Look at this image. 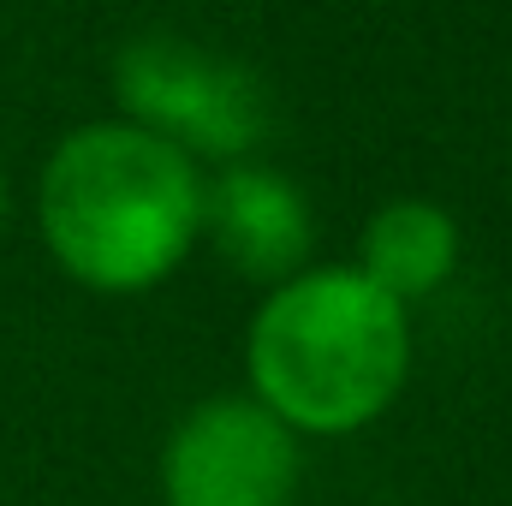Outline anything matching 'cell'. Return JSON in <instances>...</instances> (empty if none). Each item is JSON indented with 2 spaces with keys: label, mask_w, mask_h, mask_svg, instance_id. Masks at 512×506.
I'll return each instance as SVG.
<instances>
[{
  "label": "cell",
  "mask_w": 512,
  "mask_h": 506,
  "mask_svg": "<svg viewBox=\"0 0 512 506\" xmlns=\"http://www.w3.org/2000/svg\"><path fill=\"white\" fill-rule=\"evenodd\" d=\"M114 90L131 120L126 126L173 143L179 155H215L239 161L268 137L274 102L268 84L245 60H227L215 48H197L185 36H137L114 66Z\"/></svg>",
  "instance_id": "cell-3"
},
{
  "label": "cell",
  "mask_w": 512,
  "mask_h": 506,
  "mask_svg": "<svg viewBox=\"0 0 512 506\" xmlns=\"http://www.w3.org/2000/svg\"><path fill=\"white\" fill-rule=\"evenodd\" d=\"M405 370V310L352 268L292 274L251 322L256 405H268L286 429H364L399 399Z\"/></svg>",
  "instance_id": "cell-2"
},
{
  "label": "cell",
  "mask_w": 512,
  "mask_h": 506,
  "mask_svg": "<svg viewBox=\"0 0 512 506\" xmlns=\"http://www.w3.org/2000/svg\"><path fill=\"white\" fill-rule=\"evenodd\" d=\"M0 215H6V179H0Z\"/></svg>",
  "instance_id": "cell-7"
},
{
  "label": "cell",
  "mask_w": 512,
  "mask_h": 506,
  "mask_svg": "<svg viewBox=\"0 0 512 506\" xmlns=\"http://www.w3.org/2000/svg\"><path fill=\"white\" fill-rule=\"evenodd\" d=\"M203 227L245 280H274V286L304 274V256L316 245L310 203L280 173L245 161H233L215 185H203Z\"/></svg>",
  "instance_id": "cell-5"
},
{
  "label": "cell",
  "mask_w": 512,
  "mask_h": 506,
  "mask_svg": "<svg viewBox=\"0 0 512 506\" xmlns=\"http://www.w3.org/2000/svg\"><path fill=\"white\" fill-rule=\"evenodd\" d=\"M167 506H292L298 441L256 399L197 405L161 459Z\"/></svg>",
  "instance_id": "cell-4"
},
{
  "label": "cell",
  "mask_w": 512,
  "mask_h": 506,
  "mask_svg": "<svg viewBox=\"0 0 512 506\" xmlns=\"http://www.w3.org/2000/svg\"><path fill=\"white\" fill-rule=\"evenodd\" d=\"M203 233V179L191 155L137 126L72 131L42 173V239L96 292L167 280Z\"/></svg>",
  "instance_id": "cell-1"
},
{
  "label": "cell",
  "mask_w": 512,
  "mask_h": 506,
  "mask_svg": "<svg viewBox=\"0 0 512 506\" xmlns=\"http://www.w3.org/2000/svg\"><path fill=\"white\" fill-rule=\"evenodd\" d=\"M459 262V227L441 203L423 197H399L376 209V221L364 227V280L382 286L393 304L435 292Z\"/></svg>",
  "instance_id": "cell-6"
}]
</instances>
